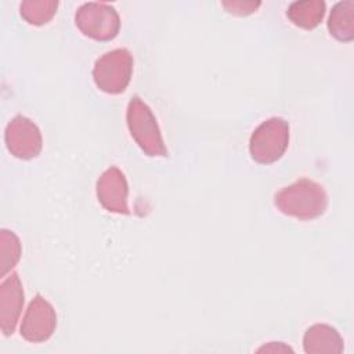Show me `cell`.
<instances>
[{"instance_id": "cell-1", "label": "cell", "mask_w": 354, "mask_h": 354, "mask_svg": "<svg viewBox=\"0 0 354 354\" xmlns=\"http://www.w3.org/2000/svg\"><path fill=\"white\" fill-rule=\"evenodd\" d=\"M328 202L325 188L310 178H300L281 188L274 196V205L282 214L303 221L322 216Z\"/></svg>"}, {"instance_id": "cell-2", "label": "cell", "mask_w": 354, "mask_h": 354, "mask_svg": "<svg viewBox=\"0 0 354 354\" xmlns=\"http://www.w3.org/2000/svg\"><path fill=\"white\" fill-rule=\"evenodd\" d=\"M126 123L130 136L145 155L153 158L169 156L158 120L151 108L138 95H134L127 104Z\"/></svg>"}, {"instance_id": "cell-3", "label": "cell", "mask_w": 354, "mask_h": 354, "mask_svg": "<svg viewBox=\"0 0 354 354\" xmlns=\"http://www.w3.org/2000/svg\"><path fill=\"white\" fill-rule=\"evenodd\" d=\"M289 123L272 116L261 122L250 136L249 152L254 162L260 165H271L279 160L289 147Z\"/></svg>"}, {"instance_id": "cell-4", "label": "cell", "mask_w": 354, "mask_h": 354, "mask_svg": "<svg viewBox=\"0 0 354 354\" xmlns=\"http://www.w3.org/2000/svg\"><path fill=\"white\" fill-rule=\"evenodd\" d=\"M133 55L127 48H115L101 55L93 68L95 86L106 94L123 93L131 79Z\"/></svg>"}, {"instance_id": "cell-5", "label": "cell", "mask_w": 354, "mask_h": 354, "mask_svg": "<svg viewBox=\"0 0 354 354\" xmlns=\"http://www.w3.org/2000/svg\"><path fill=\"white\" fill-rule=\"evenodd\" d=\"M77 29L97 41L113 40L120 29V17L116 8L108 3H83L75 12Z\"/></svg>"}, {"instance_id": "cell-6", "label": "cell", "mask_w": 354, "mask_h": 354, "mask_svg": "<svg viewBox=\"0 0 354 354\" xmlns=\"http://www.w3.org/2000/svg\"><path fill=\"white\" fill-rule=\"evenodd\" d=\"M4 141L8 152L22 160L36 158L43 148L40 129L29 118L14 116L4 131Z\"/></svg>"}, {"instance_id": "cell-7", "label": "cell", "mask_w": 354, "mask_h": 354, "mask_svg": "<svg viewBox=\"0 0 354 354\" xmlns=\"http://www.w3.org/2000/svg\"><path fill=\"white\" fill-rule=\"evenodd\" d=\"M57 328V313L53 304L41 295H36L21 322L19 333L30 343H43L48 340Z\"/></svg>"}, {"instance_id": "cell-8", "label": "cell", "mask_w": 354, "mask_h": 354, "mask_svg": "<svg viewBox=\"0 0 354 354\" xmlns=\"http://www.w3.org/2000/svg\"><path fill=\"white\" fill-rule=\"evenodd\" d=\"M95 192L101 206L116 214H130L127 198L129 184L124 173L116 166L108 167L97 180Z\"/></svg>"}, {"instance_id": "cell-9", "label": "cell", "mask_w": 354, "mask_h": 354, "mask_svg": "<svg viewBox=\"0 0 354 354\" xmlns=\"http://www.w3.org/2000/svg\"><path fill=\"white\" fill-rule=\"evenodd\" d=\"M25 293L17 272H12L0 285V328L4 336L14 333L19 321Z\"/></svg>"}, {"instance_id": "cell-10", "label": "cell", "mask_w": 354, "mask_h": 354, "mask_svg": "<svg viewBox=\"0 0 354 354\" xmlns=\"http://www.w3.org/2000/svg\"><path fill=\"white\" fill-rule=\"evenodd\" d=\"M303 348L307 354H340L344 350V342L336 328L314 324L304 332Z\"/></svg>"}, {"instance_id": "cell-11", "label": "cell", "mask_w": 354, "mask_h": 354, "mask_svg": "<svg viewBox=\"0 0 354 354\" xmlns=\"http://www.w3.org/2000/svg\"><path fill=\"white\" fill-rule=\"evenodd\" d=\"M326 4L322 0H303L293 1L286 10L289 21L301 29H315L324 19Z\"/></svg>"}, {"instance_id": "cell-12", "label": "cell", "mask_w": 354, "mask_h": 354, "mask_svg": "<svg viewBox=\"0 0 354 354\" xmlns=\"http://www.w3.org/2000/svg\"><path fill=\"white\" fill-rule=\"evenodd\" d=\"M328 30L339 41H351L354 39V1H339L332 7L328 18Z\"/></svg>"}, {"instance_id": "cell-13", "label": "cell", "mask_w": 354, "mask_h": 354, "mask_svg": "<svg viewBox=\"0 0 354 354\" xmlns=\"http://www.w3.org/2000/svg\"><path fill=\"white\" fill-rule=\"evenodd\" d=\"M57 8L55 0H28L19 4V14L29 25L43 26L53 19Z\"/></svg>"}, {"instance_id": "cell-14", "label": "cell", "mask_w": 354, "mask_h": 354, "mask_svg": "<svg viewBox=\"0 0 354 354\" xmlns=\"http://www.w3.org/2000/svg\"><path fill=\"white\" fill-rule=\"evenodd\" d=\"M22 248L19 238L10 230L0 231V277H6L21 259Z\"/></svg>"}, {"instance_id": "cell-15", "label": "cell", "mask_w": 354, "mask_h": 354, "mask_svg": "<svg viewBox=\"0 0 354 354\" xmlns=\"http://www.w3.org/2000/svg\"><path fill=\"white\" fill-rule=\"evenodd\" d=\"M223 7L227 10V12L236 15V17H246L257 11V8L261 6L260 1H243V0H231V1H223Z\"/></svg>"}]
</instances>
